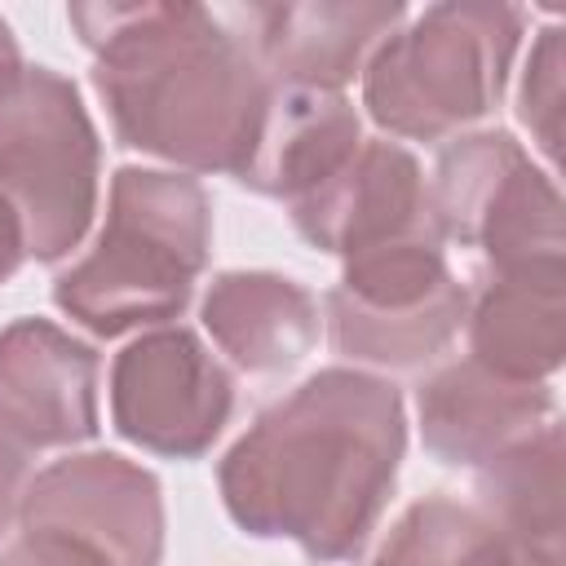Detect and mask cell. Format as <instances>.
Masks as SVG:
<instances>
[{
	"instance_id": "4fadbf2b",
	"label": "cell",
	"mask_w": 566,
	"mask_h": 566,
	"mask_svg": "<svg viewBox=\"0 0 566 566\" xmlns=\"http://www.w3.org/2000/svg\"><path fill=\"white\" fill-rule=\"evenodd\" d=\"M416 411L433 460L451 469H482L557 420V398L544 380H509L473 358H460L420 385Z\"/></svg>"
},
{
	"instance_id": "6da1fadb",
	"label": "cell",
	"mask_w": 566,
	"mask_h": 566,
	"mask_svg": "<svg viewBox=\"0 0 566 566\" xmlns=\"http://www.w3.org/2000/svg\"><path fill=\"white\" fill-rule=\"evenodd\" d=\"M402 394L354 367H323L265 407L226 451V513L256 539H292L314 562H354L398 482Z\"/></svg>"
},
{
	"instance_id": "2e32d148",
	"label": "cell",
	"mask_w": 566,
	"mask_h": 566,
	"mask_svg": "<svg viewBox=\"0 0 566 566\" xmlns=\"http://www.w3.org/2000/svg\"><path fill=\"white\" fill-rule=\"evenodd\" d=\"M203 327L217 349L252 376H274L296 367L318 340L314 296L270 270H226L203 292Z\"/></svg>"
},
{
	"instance_id": "8992f818",
	"label": "cell",
	"mask_w": 566,
	"mask_h": 566,
	"mask_svg": "<svg viewBox=\"0 0 566 566\" xmlns=\"http://www.w3.org/2000/svg\"><path fill=\"white\" fill-rule=\"evenodd\" d=\"M469 292L451 274L442 239L416 234L367 248L345 261L327 292V336L340 358L416 371L433 363L464 327Z\"/></svg>"
},
{
	"instance_id": "7402d4cb",
	"label": "cell",
	"mask_w": 566,
	"mask_h": 566,
	"mask_svg": "<svg viewBox=\"0 0 566 566\" xmlns=\"http://www.w3.org/2000/svg\"><path fill=\"white\" fill-rule=\"evenodd\" d=\"M27 261V248H22V230L9 212V203L0 199V283L18 274V265Z\"/></svg>"
},
{
	"instance_id": "8fae6325",
	"label": "cell",
	"mask_w": 566,
	"mask_h": 566,
	"mask_svg": "<svg viewBox=\"0 0 566 566\" xmlns=\"http://www.w3.org/2000/svg\"><path fill=\"white\" fill-rule=\"evenodd\" d=\"M97 349L49 318L0 327V424L40 447H75L97 433Z\"/></svg>"
},
{
	"instance_id": "3957f363",
	"label": "cell",
	"mask_w": 566,
	"mask_h": 566,
	"mask_svg": "<svg viewBox=\"0 0 566 566\" xmlns=\"http://www.w3.org/2000/svg\"><path fill=\"white\" fill-rule=\"evenodd\" d=\"M212 203L190 172L119 168L88 256L53 283V305L93 336L177 318L208 265Z\"/></svg>"
},
{
	"instance_id": "ac0fdd59",
	"label": "cell",
	"mask_w": 566,
	"mask_h": 566,
	"mask_svg": "<svg viewBox=\"0 0 566 566\" xmlns=\"http://www.w3.org/2000/svg\"><path fill=\"white\" fill-rule=\"evenodd\" d=\"M478 509L522 544L562 553V424L548 420L478 469Z\"/></svg>"
},
{
	"instance_id": "44dd1931",
	"label": "cell",
	"mask_w": 566,
	"mask_h": 566,
	"mask_svg": "<svg viewBox=\"0 0 566 566\" xmlns=\"http://www.w3.org/2000/svg\"><path fill=\"white\" fill-rule=\"evenodd\" d=\"M27 482H31V447L0 424V539L13 531L22 513Z\"/></svg>"
},
{
	"instance_id": "ba28073f",
	"label": "cell",
	"mask_w": 566,
	"mask_h": 566,
	"mask_svg": "<svg viewBox=\"0 0 566 566\" xmlns=\"http://www.w3.org/2000/svg\"><path fill=\"white\" fill-rule=\"evenodd\" d=\"M234 385L186 327H155L111 363V420L119 438L168 460H199L226 429Z\"/></svg>"
},
{
	"instance_id": "9a60e30c",
	"label": "cell",
	"mask_w": 566,
	"mask_h": 566,
	"mask_svg": "<svg viewBox=\"0 0 566 566\" xmlns=\"http://www.w3.org/2000/svg\"><path fill=\"white\" fill-rule=\"evenodd\" d=\"M469 358L509 376L544 380L566 358V261L491 270L469 301Z\"/></svg>"
},
{
	"instance_id": "5b68a950",
	"label": "cell",
	"mask_w": 566,
	"mask_h": 566,
	"mask_svg": "<svg viewBox=\"0 0 566 566\" xmlns=\"http://www.w3.org/2000/svg\"><path fill=\"white\" fill-rule=\"evenodd\" d=\"M102 142L80 88L53 66L0 71V199L27 256L53 265L80 248L97 212Z\"/></svg>"
},
{
	"instance_id": "277c9868",
	"label": "cell",
	"mask_w": 566,
	"mask_h": 566,
	"mask_svg": "<svg viewBox=\"0 0 566 566\" xmlns=\"http://www.w3.org/2000/svg\"><path fill=\"white\" fill-rule=\"evenodd\" d=\"M526 13L491 0L429 4L363 66L367 115L411 142H442L495 111Z\"/></svg>"
},
{
	"instance_id": "e0dca14e",
	"label": "cell",
	"mask_w": 566,
	"mask_h": 566,
	"mask_svg": "<svg viewBox=\"0 0 566 566\" xmlns=\"http://www.w3.org/2000/svg\"><path fill=\"white\" fill-rule=\"evenodd\" d=\"M376 566H562V553L513 539L478 504L424 495L389 526Z\"/></svg>"
},
{
	"instance_id": "5bb4252c",
	"label": "cell",
	"mask_w": 566,
	"mask_h": 566,
	"mask_svg": "<svg viewBox=\"0 0 566 566\" xmlns=\"http://www.w3.org/2000/svg\"><path fill=\"white\" fill-rule=\"evenodd\" d=\"M363 146V119L345 93L274 84L239 181L265 199H305Z\"/></svg>"
},
{
	"instance_id": "52a82bcc",
	"label": "cell",
	"mask_w": 566,
	"mask_h": 566,
	"mask_svg": "<svg viewBox=\"0 0 566 566\" xmlns=\"http://www.w3.org/2000/svg\"><path fill=\"white\" fill-rule=\"evenodd\" d=\"M429 212L442 243L482 252L491 270L566 261L562 195L513 133L486 128L455 137L438 155Z\"/></svg>"
},
{
	"instance_id": "30bf717a",
	"label": "cell",
	"mask_w": 566,
	"mask_h": 566,
	"mask_svg": "<svg viewBox=\"0 0 566 566\" xmlns=\"http://www.w3.org/2000/svg\"><path fill=\"white\" fill-rule=\"evenodd\" d=\"M287 208L301 239L340 261L394 239L438 234L429 212V181L416 155L385 137H363V146L318 190Z\"/></svg>"
},
{
	"instance_id": "d6986e66",
	"label": "cell",
	"mask_w": 566,
	"mask_h": 566,
	"mask_svg": "<svg viewBox=\"0 0 566 566\" xmlns=\"http://www.w3.org/2000/svg\"><path fill=\"white\" fill-rule=\"evenodd\" d=\"M566 31L544 27L531 44L522 93H517V119L531 128L535 146L557 164L562 155V75H566Z\"/></svg>"
},
{
	"instance_id": "7c38bea8",
	"label": "cell",
	"mask_w": 566,
	"mask_h": 566,
	"mask_svg": "<svg viewBox=\"0 0 566 566\" xmlns=\"http://www.w3.org/2000/svg\"><path fill=\"white\" fill-rule=\"evenodd\" d=\"M252 44L274 84L332 88L363 75L367 57L398 31V0H310V4H248L226 9Z\"/></svg>"
},
{
	"instance_id": "603a6c76",
	"label": "cell",
	"mask_w": 566,
	"mask_h": 566,
	"mask_svg": "<svg viewBox=\"0 0 566 566\" xmlns=\"http://www.w3.org/2000/svg\"><path fill=\"white\" fill-rule=\"evenodd\" d=\"M22 57H18V40H13V31H9V22L0 18V71H9V66H18Z\"/></svg>"
},
{
	"instance_id": "9c48e42d",
	"label": "cell",
	"mask_w": 566,
	"mask_h": 566,
	"mask_svg": "<svg viewBox=\"0 0 566 566\" xmlns=\"http://www.w3.org/2000/svg\"><path fill=\"white\" fill-rule=\"evenodd\" d=\"M22 531H57L97 548L111 566H159L164 491L159 478L115 451H84L27 482Z\"/></svg>"
},
{
	"instance_id": "7a4b0ae2",
	"label": "cell",
	"mask_w": 566,
	"mask_h": 566,
	"mask_svg": "<svg viewBox=\"0 0 566 566\" xmlns=\"http://www.w3.org/2000/svg\"><path fill=\"white\" fill-rule=\"evenodd\" d=\"M71 22L124 146L186 172H243L274 80L226 9L106 0L71 4Z\"/></svg>"
},
{
	"instance_id": "ffe728a7",
	"label": "cell",
	"mask_w": 566,
	"mask_h": 566,
	"mask_svg": "<svg viewBox=\"0 0 566 566\" xmlns=\"http://www.w3.org/2000/svg\"><path fill=\"white\" fill-rule=\"evenodd\" d=\"M0 566H111L97 548L57 535V531H22L13 544H4Z\"/></svg>"
}]
</instances>
